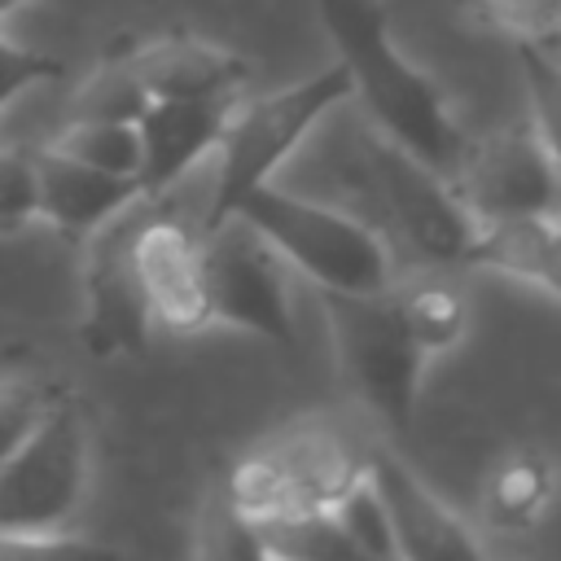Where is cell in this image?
I'll list each match as a JSON object with an SVG mask.
<instances>
[{"label": "cell", "instance_id": "16", "mask_svg": "<svg viewBox=\"0 0 561 561\" xmlns=\"http://www.w3.org/2000/svg\"><path fill=\"white\" fill-rule=\"evenodd\" d=\"M465 267L500 272L561 298V210L478 224Z\"/></svg>", "mask_w": 561, "mask_h": 561}, {"label": "cell", "instance_id": "14", "mask_svg": "<svg viewBox=\"0 0 561 561\" xmlns=\"http://www.w3.org/2000/svg\"><path fill=\"white\" fill-rule=\"evenodd\" d=\"M294 508H329L368 465L351 434L329 416H294L276 438H267Z\"/></svg>", "mask_w": 561, "mask_h": 561}, {"label": "cell", "instance_id": "22", "mask_svg": "<svg viewBox=\"0 0 561 561\" xmlns=\"http://www.w3.org/2000/svg\"><path fill=\"white\" fill-rule=\"evenodd\" d=\"M329 513H333V522H337V530L346 535V543H351L355 557H399L394 526H390V513H386V504H381V495H377V486H373V478H368V465H364V473L329 504Z\"/></svg>", "mask_w": 561, "mask_h": 561}, {"label": "cell", "instance_id": "24", "mask_svg": "<svg viewBox=\"0 0 561 561\" xmlns=\"http://www.w3.org/2000/svg\"><path fill=\"white\" fill-rule=\"evenodd\" d=\"M39 219V167L31 149L0 145V232H22Z\"/></svg>", "mask_w": 561, "mask_h": 561}, {"label": "cell", "instance_id": "17", "mask_svg": "<svg viewBox=\"0 0 561 561\" xmlns=\"http://www.w3.org/2000/svg\"><path fill=\"white\" fill-rule=\"evenodd\" d=\"M557 465L543 447H508L482 482V522L491 530H535L557 500Z\"/></svg>", "mask_w": 561, "mask_h": 561}, {"label": "cell", "instance_id": "20", "mask_svg": "<svg viewBox=\"0 0 561 561\" xmlns=\"http://www.w3.org/2000/svg\"><path fill=\"white\" fill-rule=\"evenodd\" d=\"M53 149L110 171V175H140V127L136 118H105V114H79L75 123H66L53 140Z\"/></svg>", "mask_w": 561, "mask_h": 561}, {"label": "cell", "instance_id": "3", "mask_svg": "<svg viewBox=\"0 0 561 561\" xmlns=\"http://www.w3.org/2000/svg\"><path fill=\"white\" fill-rule=\"evenodd\" d=\"M92 482V430L79 403L57 390L26 443L0 465V552H75L70 526Z\"/></svg>", "mask_w": 561, "mask_h": 561}, {"label": "cell", "instance_id": "12", "mask_svg": "<svg viewBox=\"0 0 561 561\" xmlns=\"http://www.w3.org/2000/svg\"><path fill=\"white\" fill-rule=\"evenodd\" d=\"M237 101L215 96H149L136 114L140 127V193L145 202L175 188L206 153L219 149V136L228 127Z\"/></svg>", "mask_w": 561, "mask_h": 561}, {"label": "cell", "instance_id": "4", "mask_svg": "<svg viewBox=\"0 0 561 561\" xmlns=\"http://www.w3.org/2000/svg\"><path fill=\"white\" fill-rule=\"evenodd\" d=\"M342 105H351V75L346 66L316 70L298 83H285L276 92H263L245 105H232L228 127L219 136V167L215 184L206 197V215L197 219L202 228L224 224L237 215V206L276 180V171L316 136L324 118H333Z\"/></svg>", "mask_w": 561, "mask_h": 561}, {"label": "cell", "instance_id": "5", "mask_svg": "<svg viewBox=\"0 0 561 561\" xmlns=\"http://www.w3.org/2000/svg\"><path fill=\"white\" fill-rule=\"evenodd\" d=\"M237 215L263 232V241L311 285L342 294H377L399 276V259L386 237L359 219L351 206L311 202L302 193L280 188L276 180L254 188Z\"/></svg>", "mask_w": 561, "mask_h": 561}, {"label": "cell", "instance_id": "15", "mask_svg": "<svg viewBox=\"0 0 561 561\" xmlns=\"http://www.w3.org/2000/svg\"><path fill=\"white\" fill-rule=\"evenodd\" d=\"M131 79L140 83L145 96H215V101H237L245 83V61L232 57L228 48H215L193 35L175 39H153L140 44L123 57Z\"/></svg>", "mask_w": 561, "mask_h": 561}, {"label": "cell", "instance_id": "7", "mask_svg": "<svg viewBox=\"0 0 561 561\" xmlns=\"http://www.w3.org/2000/svg\"><path fill=\"white\" fill-rule=\"evenodd\" d=\"M202 272L210 320L263 337L280 351L298 346V316H294V267L250 228L241 215H228L215 228H202Z\"/></svg>", "mask_w": 561, "mask_h": 561}, {"label": "cell", "instance_id": "19", "mask_svg": "<svg viewBox=\"0 0 561 561\" xmlns=\"http://www.w3.org/2000/svg\"><path fill=\"white\" fill-rule=\"evenodd\" d=\"M259 557H285V561H333V557H355L346 535L337 530L329 508H285L272 517L250 522Z\"/></svg>", "mask_w": 561, "mask_h": 561}, {"label": "cell", "instance_id": "2", "mask_svg": "<svg viewBox=\"0 0 561 561\" xmlns=\"http://www.w3.org/2000/svg\"><path fill=\"white\" fill-rule=\"evenodd\" d=\"M342 171L355 193L351 210L386 237L394 259L412 267H465L478 219L443 171L386 140L373 123L351 136Z\"/></svg>", "mask_w": 561, "mask_h": 561}, {"label": "cell", "instance_id": "9", "mask_svg": "<svg viewBox=\"0 0 561 561\" xmlns=\"http://www.w3.org/2000/svg\"><path fill=\"white\" fill-rule=\"evenodd\" d=\"M451 184L478 224L561 210V171L530 123L500 127L465 145Z\"/></svg>", "mask_w": 561, "mask_h": 561}, {"label": "cell", "instance_id": "23", "mask_svg": "<svg viewBox=\"0 0 561 561\" xmlns=\"http://www.w3.org/2000/svg\"><path fill=\"white\" fill-rule=\"evenodd\" d=\"M53 386H44L39 377L26 373H9L0 377V465L26 443V434L39 425V416L53 403Z\"/></svg>", "mask_w": 561, "mask_h": 561}, {"label": "cell", "instance_id": "1", "mask_svg": "<svg viewBox=\"0 0 561 561\" xmlns=\"http://www.w3.org/2000/svg\"><path fill=\"white\" fill-rule=\"evenodd\" d=\"M316 18L351 75V101L364 105L368 123L451 180L465 158V127L447 92L399 53L390 22L377 0H311Z\"/></svg>", "mask_w": 561, "mask_h": 561}, {"label": "cell", "instance_id": "25", "mask_svg": "<svg viewBox=\"0 0 561 561\" xmlns=\"http://www.w3.org/2000/svg\"><path fill=\"white\" fill-rule=\"evenodd\" d=\"M478 4L513 39L548 44L561 35V0H478Z\"/></svg>", "mask_w": 561, "mask_h": 561}, {"label": "cell", "instance_id": "10", "mask_svg": "<svg viewBox=\"0 0 561 561\" xmlns=\"http://www.w3.org/2000/svg\"><path fill=\"white\" fill-rule=\"evenodd\" d=\"M127 210L105 224L88 250L83 267V342L96 359H123L145 355L153 337V311L145 302V289L127 263Z\"/></svg>", "mask_w": 561, "mask_h": 561}, {"label": "cell", "instance_id": "11", "mask_svg": "<svg viewBox=\"0 0 561 561\" xmlns=\"http://www.w3.org/2000/svg\"><path fill=\"white\" fill-rule=\"evenodd\" d=\"M368 478L390 513L399 557H412V561H478L482 557L473 526L447 500H438V491H430L394 451L377 447L368 456Z\"/></svg>", "mask_w": 561, "mask_h": 561}, {"label": "cell", "instance_id": "8", "mask_svg": "<svg viewBox=\"0 0 561 561\" xmlns=\"http://www.w3.org/2000/svg\"><path fill=\"white\" fill-rule=\"evenodd\" d=\"M127 263L145 289L153 324L167 333H202L210 329V298L202 272V224L175 210L136 215L127 210Z\"/></svg>", "mask_w": 561, "mask_h": 561}, {"label": "cell", "instance_id": "26", "mask_svg": "<svg viewBox=\"0 0 561 561\" xmlns=\"http://www.w3.org/2000/svg\"><path fill=\"white\" fill-rule=\"evenodd\" d=\"M61 75V61L39 53V48H26L18 39H9L0 31V114L4 105H13L22 92H31L35 83H48Z\"/></svg>", "mask_w": 561, "mask_h": 561}, {"label": "cell", "instance_id": "18", "mask_svg": "<svg viewBox=\"0 0 561 561\" xmlns=\"http://www.w3.org/2000/svg\"><path fill=\"white\" fill-rule=\"evenodd\" d=\"M447 272L451 267H412L408 276H394V285H390L408 333L416 337V346L430 359L451 355L473 329V302H469L465 285L451 280Z\"/></svg>", "mask_w": 561, "mask_h": 561}, {"label": "cell", "instance_id": "13", "mask_svg": "<svg viewBox=\"0 0 561 561\" xmlns=\"http://www.w3.org/2000/svg\"><path fill=\"white\" fill-rule=\"evenodd\" d=\"M35 167H39V219H48L57 232L79 237V241L96 237L123 210L145 202L136 180L96 171L53 145L35 149Z\"/></svg>", "mask_w": 561, "mask_h": 561}, {"label": "cell", "instance_id": "6", "mask_svg": "<svg viewBox=\"0 0 561 561\" xmlns=\"http://www.w3.org/2000/svg\"><path fill=\"white\" fill-rule=\"evenodd\" d=\"M316 294H320V311L329 320L337 368H342L346 386L355 390V399L386 430L412 434L430 355L408 333L394 289H377V294L316 289Z\"/></svg>", "mask_w": 561, "mask_h": 561}, {"label": "cell", "instance_id": "21", "mask_svg": "<svg viewBox=\"0 0 561 561\" xmlns=\"http://www.w3.org/2000/svg\"><path fill=\"white\" fill-rule=\"evenodd\" d=\"M513 53L530 105V127L561 171V57H552L548 44H530V39H513Z\"/></svg>", "mask_w": 561, "mask_h": 561}, {"label": "cell", "instance_id": "27", "mask_svg": "<svg viewBox=\"0 0 561 561\" xmlns=\"http://www.w3.org/2000/svg\"><path fill=\"white\" fill-rule=\"evenodd\" d=\"M13 4H22V0H0V13H4V9H13Z\"/></svg>", "mask_w": 561, "mask_h": 561}]
</instances>
